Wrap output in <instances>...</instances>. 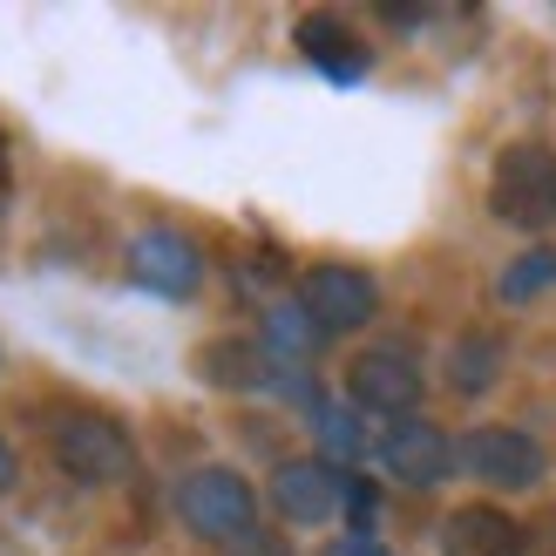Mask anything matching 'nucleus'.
<instances>
[{
    "mask_svg": "<svg viewBox=\"0 0 556 556\" xmlns=\"http://www.w3.org/2000/svg\"><path fill=\"white\" fill-rule=\"evenodd\" d=\"M48 455L54 468H62L68 482H123L129 468H136V441L123 421H109V414L96 407H62L48 421Z\"/></svg>",
    "mask_w": 556,
    "mask_h": 556,
    "instance_id": "f257e3e1",
    "label": "nucleus"
},
{
    "mask_svg": "<svg viewBox=\"0 0 556 556\" xmlns=\"http://www.w3.org/2000/svg\"><path fill=\"white\" fill-rule=\"evenodd\" d=\"M489 211L509 231H549L556 225V150L549 143H509L489 170Z\"/></svg>",
    "mask_w": 556,
    "mask_h": 556,
    "instance_id": "f03ea898",
    "label": "nucleus"
},
{
    "mask_svg": "<svg viewBox=\"0 0 556 556\" xmlns=\"http://www.w3.org/2000/svg\"><path fill=\"white\" fill-rule=\"evenodd\" d=\"M177 516H184V530H198L211 543H238L258 516V489L238 468H190L177 482Z\"/></svg>",
    "mask_w": 556,
    "mask_h": 556,
    "instance_id": "7ed1b4c3",
    "label": "nucleus"
},
{
    "mask_svg": "<svg viewBox=\"0 0 556 556\" xmlns=\"http://www.w3.org/2000/svg\"><path fill=\"white\" fill-rule=\"evenodd\" d=\"M346 401L387 414V421H407L421 407V359H414L401 340H380V346H359L353 367H346Z\"/></svg>",
    "mask_w": 556,
    "mask_h": 556,
    "instance_id": "20e7f679",
    "label": "nucleus"
},
{
    "mask_svg": "<svg viewBox=\"0 0 556 556\" xmlns=\"http://www.w3.org/2000/svg\"><path fill=\"white\" fill-rule=\"evenodd\" d=\"M299 313L313 319L326 340H340V332H359L380 313V286H374V271H359V265H313L299 278Z\"/></svg>",
    "mask_w": 556,
    "mask_h": 556,
    "instance_id": "39448f33",
    "label": "nucleus"
},
{
    "mask_svg": "<svg viewBox=\"0 0 556 556\" xmlns=\"http://www.w3.org/2000/svg\"><path fill=\"white\" fill-rule=\"evenodd\" d=\"M462 468L489 489H536L549 476V455L536 434H522L509 421H489V428H468L462 441Z\"/></svg>",
    "mask_w": 556,
    "mask_h": 556,
    "instance_id": "423d86ee",
    "label": "nucleus"
},
{
    "mask_svg": "<svg viewBox=\"0 0 556 556\" xmlns=\"http://www.w3.org/2000/svg\"><path fill=\"white\" fill-rule=\"evenodd\" d=\"M380 462H387V476H394L401 489H441L455 476V441L441 434L434 421H421V414H407V421H394L380 434Z\"/></svg>",
    "mask_w": 556,
    "mask_h": 556,
    "instance_id": "0eeeda50",
    "label": "nucleus"
},
{
    "mask_svg": "<svg viewBox=\"0 0 556 556\" xmlns=\"http://www.w3.org/2000/svg\"><path fill=\"white\" fill-rule=\"evenodd\" d=\"M129 278L156 299H190L204 286V252L184 231H143L129 244Z\"/></svg>",
    "mask_w": 556,
    "mask_h": 556,
    "instance_id": "6e6552de",
    "label": "nucleus"
},
{
    "mask_svg": "<svg viewBox=\"0 0 556 556\" xmlns=\"http://www.w3.org/2000/svg\"><path fill=\"white\" fill-rule=\"evenodd\" d=\"M346 489H353V476H340L332 462H278L271 468V509L286 522H299V530L326 522L346 503Z\"/></svg>",
    "mask_w": 556,
    "mask_h": 556,
    "instance_id": "1a4fd4ad",
    "label": "nucleus"
},
{
    "mask_svg": "<svg viewBox=\"0 0 556 556\" xmlns=\"http://www.w3.org/2000/svg\"><path fill=\"white\" fill-rule=\"evenodd\" d=\"M441 556H530V530L495 503H462L441 522Z\"/></svg>",
    "mask_w": 556,
    "mask_h": 556,
    "instance_id": "9d476101",
    "label": "nucleus"
},
{
    "mask_svg": "<svg viewBox=\"0 0 556 556\" xmlns=\"http://www.w3.org/2000/svg\"><path fill=\"white\" fill-rule=\"evenodd\" d=\"M292 41H299L305 62H313L319 75H332V81H359V75H367V62H374V48L359 41L340 14H305L292 27Z\"/></svg>",
    "mask_w": 556,
    "mask_h": 556,
    "instance_id": "9b49d317",
    "label": "nucleus"
},
{
    "mask_svg": "<svg viewBox=\"0 0 556 556\" xmlns=\"http://www.w3.org/2000/svg\"><path fill=\"white\" fill-rule=\"evenodd\" d=\"M204 380L211 387H265V380H299V374H278L271 367V353L265 346H252V340H217V346H204Z\"/></svg>",
    "mask_w": 556,
    "mask_h": 556,
    "instance_id": "f8f14e48",
    "label": "nucleus"
},
{
    "mask_svg": "<svg viewBox=\"0 0 556 556\" xmlns=\"http://www.w3.org/2000/svg\"><path fill=\"white\" fill-rule=\"evenodd\" d=\"M495 374H503V340H489V332L455 340V353H448V387L455 394H489Z\"/></svg>",
    "mask_w": 556,
    "mask_h": 556,
    "instance_id": "ddd939ff",
    "label": "nucleus"
},
{
    "mask_svg": "<svg viewBox=\"0 0 556 556\" xmlns=\"http://www.w3.org/2000/svg\"><path fill=\"white\" fill-rule=\"evenodd\" d=\"M549 286H556V252L543 244V252H522L503 278H495V299H503V305H530V299L549 292Z\"/></svg>",
    "mask_w": 556,
    "mask_h": 556,
    "instance_id": "4468645a",
    "label": "nucleus"
},
{
    "mask_svg": "<svg viewBox=\"0 0 556 556\" xmlns=\"http://www.w3.org/2000/svg\"><path fill=\"white\" fill-rule=\"evenodd\" d=\"M313 421H319V441H326V455H346V462H353L359 448H367V434H359V421H353L346 407H319Z\"/></svg>",
    "mask_w": 556,
    "mask_h": 556,
    "instance_id": "2eb2a0df",
    "label": "nucleus"
},
{
    "mask_svg": "<svg viewBox=\"0 0 556 556\" xmlns=\"http://www.w3.org/2000/svg\"><path fill=\"white\" fill-rule=\"evenodd\" d=\"M217 556H286V543H278V536H265V530H244L238 543H225Z\"/></svg>",
    "mask_w": 556,
    "mask_h": 556,
    "instance_id": "dca6fc26",
    "label": "nucleus"
},
{
    "mask_svg": "<svg viewBox=\"0 0 556 556\" xmlns=\"http://www.w3.org/2000/svg\"><path fill=\"white\" fill-rule=\"evenodd\" d=\"M326 556H387V549H380L374 536H346V543H332Z\"/></svg>",
    "mask_w": 556,
    "mask_h": 556,
    "instance_id": "f3484780",
    "label": "nucleus"
},
{
    "mask_svg": "<svg viewBox=\"0 0 556 556\" xmlns=\"http://www.w3.org/2000/svg\"><path fill=\"white\" fill-rule=\"evenodd\" d=\"M14 489V448H8V434H0V495Z\"/></svg>",
    "mask_w": 556,
    "mask_h": 556,
    "instance_id": "a211bd4d",
    "label": "nucleus"
}]
</instances>
